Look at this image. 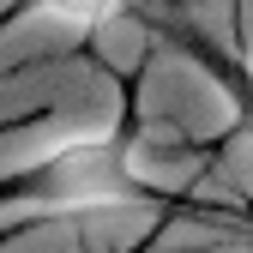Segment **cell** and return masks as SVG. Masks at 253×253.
<instances>
[{
    "label": "cell",
    "instance_id": "1",
    "mask_svg": "<svg viewBox=\"0 0 253 253\" xmlns=\"http://www.w3.org/2000/svg\"><path fill=\"white\" fill-rule=\"evenodd\" d=\"M126 12H133V0H18V24H48L73 42H90Z\"/></svg>",
    "mask_w": 253,
    "mask_h": 253
}]
</instances>
